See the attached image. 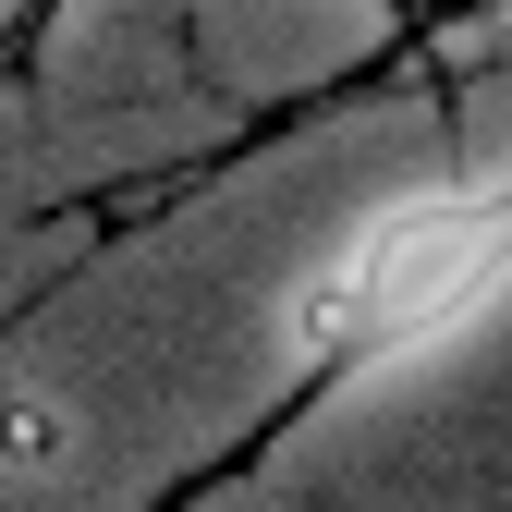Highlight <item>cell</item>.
<instances>
[{"instance_id":"2","label":"cell","mask_w":512,"mask_h":512,"mask_svg":"<svg viewBox=\"0 0 512 512\" xmlns=\"http://www.w3.org/2000/svg\"><path fill=\"white\" fill-rule=\"evenodd\" d=\"M49 25H61V0H13V61H25V49H37Z\"/></svg>"},{"instance_id":"3","label":"cell","mask_w":512,"mask_h":512,"mask_svg":"<svg viewBox=\"0 0 512 512\" xmlns=\"http://www.w3.org/2000/svg\"><path fill=\"white\" fill-rule=\"evenodd\" d=\"M500 13H512V0H500Z\"/></svg>"},{"instance_id":"1","label":"cell","mask_w":512,"mask_h":512,"mask_svg":"<svg viewBox=\"0 0 512 512\" xmlns=\"http://www.w3.org/2000/svg\"><path fill=\"white\" fill-rule=\"evenodd\" d=\"M512 293V171H452V183H403L378 196L281 305V415L354 391V378L403 366L427 342H452L464 317H488Z\"/></svg>"}]
</instances>
